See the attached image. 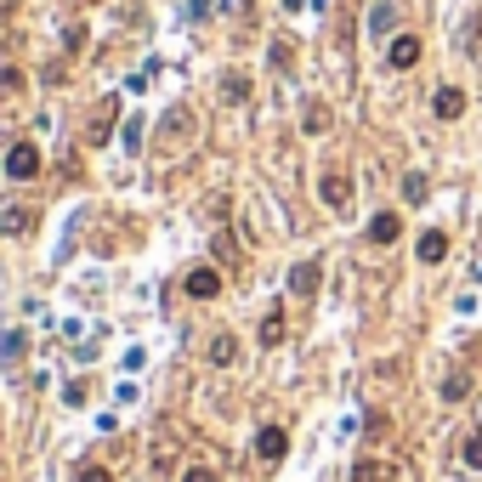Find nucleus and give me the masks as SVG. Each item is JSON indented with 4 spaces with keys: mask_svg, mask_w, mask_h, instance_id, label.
Masks as SVG:
<instances>
[{
    "mask_svg": "<svg viewBox=\"0 0 482 482\" xmlns=\"http://www.w3.org/2000/svg\"><path fill=\"white\" fill-rule=\"evenodd\" d=\"M6 176L12 182H35L40 176V148L35 143H12L6 148Z\"/></svg>",
    "mask_w": 482,
    "mask_h": 482,
    "instance_id": "1",
    "label": "nucleus"
},
{
    "mask_svg": "<svg viewBox=\"0 0 482 482\" xmlns=\"http://www.w3.org/2000/svg\"><path fill=\"white\" fill-rule=\"evenodd\" d=\"M318 199H323L330 210H352V176H347V170H323Z\"/></svg>",
    "mask_w": 482,
    "mask_h": 482,
    "instance_id": "2",
    "label": "nucleus"
},
{
    "mask_svg": "<svg viewBox=\"0 0 482 482\" xmlns=\"http://www.w3.org/2000/svg\"><path fill=\"white\" fill-rule=\"evenodd\" d=\"M182 290H188L193 301H216V295H222V273H216V267H193L188 278H182Z\"/></svg>",
    "mask_w": 482,
    "mask_h": 482,
    "instance_id": "3",
    "label": "nucleus"
},
{
    "mask_svg": "<svg viewBox=\"0 0 482 482\" xmlns=\"http://www.w3.org/2000/svg\"><path fill=\"white\" fill-rule=\"evenodd\" d=\"M35 227V205L23 199H0V233H29Z\"/></svg>",
    "mask_w": 482,
    "mask_h": 482,
    "instance_id": "4",
    "label": "nucleus"
},
{
    "mask_svg": "<svg viewBox=\"0 0 482 482\" xmlns=\"http://www.w3.org/2000/svg\"><path fill=\"white\" fill-rule=\"evenodd\" d=\"M256 454L267 460V465H273V460H284V454H290V431H284V426H261V437H256Z\"/></svg>",
    "mask_w": 482,
    "mask_h": 482,
    "instance_id": "5",
    "label": "nucleus"
},
{
    "mask_svg": "<svg viewBox=\"0 0 482 482\" xmlns=\"http://www.w3.org/2000/svg\"><path fill=\"white\" fill-rule=\"evenodd\" d=\"M386 63H392V69H414L420 63V35H397L392 45H386Z\"/></svg>",
    "mask_w": 482,
    "mask_h": 482,
    "instance_id": "6",
    "label": "nucleus"
},
{
    "mask_svg": "<svg viewBox=\"0 0 482 482\" xmlns=\"http://www.w3.org/2000/svg\"><path fill=\"white\" fill-rule=\"evenodd\" d=\"M318 278H323V261H301V267L290 273V295H301V301L318 295Z\"/></svg>",
    "mask_w": 482,
    "mask_h": 482,
    "instance_id": "7",
    "label": "nucleus"
},
{
    "mask_svg": "<svg viewBox=\"0 0 482 482\" xmlns=\"http://www.w3.org/2000/svg\"><path fill=\"white\" fill-rule=\"evenodd\" d=\"M431 114H437V119H460L465 114V91L460 86H443L437 97H431Z\"/></svg>",
    "mask_w": 482,
    "mask_h": 482,
    "instance_id": "8",
    "label": "nucleus"
},
{
    "mask_svg": "<svg viewBox=\"0 0 482 482\" xmlns=\"http://www.w3.org/2000/svg\"><path fill=\"white\" fill-rule=\"evenodd\" d=\"M397 233H403V222L392 210H380L375 222H369V244H397Z\"/></svg>",
    "mask_w": 482,
    "mask_h": 482,
    "instance_id": "9",
    "label": "nucleus"
},
{
    "mask_svg": "<svg viewBox=\"0 0 482 482\" xmlns=\"http://www.w3.org/2000/svg\"><path fill=\"white\" fill-rule=\"evenodd\" d=\"M443 256H448V233H437V227L420 233V261H426V267H437Z\"/></svg>",
    "mask_w": 482,
    "mask_h": 482,
    "instance_id": "10",
    "label": "nucleus"
},
{
    "mask_svg": "<svg viewBox=\"0 0 482 482\" xmlns=\"http://www.w3.org/2000/svg\"><path fill=\"white\" fill-rule=\"evenodd\" d=\"M233 357H239V340H233V335H216V340H210V364H216V369H227Z\"/></svg>",
    "mask_w": 482,
    "mask_h": 482,
    "instance_id": "11",
    "label": "nucleus"
},
{
    "mask_svg": "<svg viewBox=\"0 0 482 482\" xmlns=\"http://www.w3.org/2000/svg\"><path fill=\"white\" fill-rule=\"evenodd\" d=\"M426 193H431V182L420 176V170H409V176H403V199H409V205H426Z\"/></svg>",
    "mask_w": 482,
    "mask_h": 482,
    "instance_id": "12",
    "label": "nucleus"
},
{
    "mask_svg": "<svg viewBox=\"0 0 482 482\" xmlns=\"http://www.w3.org/2000/svg\"><path fill=\"white\" fill-rule=\"evenodd\" d=\"M278 340H284V313L273 306V313L261 318V347H278Z\"/></svg>",
    "mask_w": 482,
    "mask_h": 482,
    "instance_id": "13",
    "label": "nucleus"
},
{
    "mask_svg": "<svg viewBox=\"0 0 482 482\" xmlns=\"http://www.w3.org/2000/svg\"><path fill=\"white\" fill-rule=\"evenodd\" d=\"M386 477H392V471H386L380 460H357L352 465V482H386Z\"/></svg>",
    "mask_w": 482,
    "mask_h": 482,
    "instance_id": "14",
    "label": "nucleus"
},
{
    "mask_svg": "<svg viewBox=\"0 0 482 482\" xmlns=\"http://www.w3.org/2000/svg\"><path fill=\"white\" fill-rule=\"evenodd\" d=\"M392 23H397V6H375V12H369V35H392Z\"/></svg>",
    "mask_w": 482,
    "mask_h": 482,
    "instance_id": "15",
    "label": "nucleus"
},
{
    "mask_svg": "<svg viewBox=\"0 0 482 482\" xmlns=\"http://www.w3.org/2000/svg\"><path fill=\"white\" fill-rule=\"evenodd\" d=\"M301 126H306V136L330 131V108H323V102H313V108H306V119H301Z\"/></svg>",
    "mask_w": 482,
    "mask_h": 482,
    "instance_id": "16",
    "label": "nucleus"
},
{
    "mask_svg": "<svg viewBox=\"0 0 482 482\" xmlns=\"http://www.w3.org/2000/svg\"><path fill=\"white\" fill-rule=\"evenodd\" d=\"M222 97H227V102H244V97H250V80H244V74H227V80H222Z\"/></svg>",
    "mask_w": 482,
    "mask_h": 482,
    "instance_id": "17",
    "label": "nucleus"
},
{
    "mask_svg": "<svg viewBox=\"0 0 482 482\" xmlns=\"http://www.w3.org/2000/svg\"><path fill=\"white\" fill-rule=\"evenodd\" d=\"M460 454H465V465H471V471H482V431H471V437H465Z\"/></svg>",
    "mask_w": 482,
    "mask_h": 482,
    "instance_id": "18",
    "label": "nucleus"
},
{
    "mask_svg": "<svg viewBox=\"0 0 482 482\" xmlns=\"http://www.w3.org/2000/svg\"><path fill=\"white\" fill-rule=\"evenodd\" d=\"M108 119H114V97H108V102H102V114H97V126H91V143H102V136H108Z\"/></svg>",
    "mask_w": 482,
    "mask_h": 482,
    "instance_id": "19",
    "label": "nucleus"
},
{
    "mask_svg": "<svg viewBox=\"0 0 482 482\" xmlns=\"http://www.w3.org/2000/svg\"><path fill=\"white\" fill-rule=\"evenodd\" d=\"M182 482H222V477H216V465H188Z\"/></svg>",
    "mask_w": 482,
    "mask_h": 482,
    "instance_id": "20",
    "label": "nucleus"
},
{
    "mask_svg": "<svg viewBox=\"0 0 482 482\" xmlns=\"http://www.w3.org/2000/svg\"><path fill=\"white\" fill-rule=\"evenodd\" d=\"M69 52H86V23H69V35H63Z\"/></svg>",
    "mask_w": 482,
    "mask_h": 482,
    "instance_id": "21",
    "label": "nucleus"
},
{
    "mask_svg": "<svg viewBox=\"0 0 482 482\" xmlns=\"http://www.w3.org/2000/svg\"><path fill=\"white\" fill-rule=\"evenodd\" d=\"M465 386H471V380H465V375H454V380H443V397H448V403H460V397H465Z\"/></svg>",
    "mask_w": 482,
    "mask_h": 482,
    "instance_id": "22",
    "label": "nucleus"
},
{
    "mask_svg": "<svg viewBox=\"0 0 482 482\" xmlns=\"http://www.w3.org/2000/svg\"><path fill=\"white\" fill-rule=\"evenodd\" d=\"M80 482H114V471H108V465H86Z\"/></svg>",
    "mask_w": 482,
    "mask_h": 482,
    "instance_id": "23",
    "label": "nucleus"
}]
</instances>
